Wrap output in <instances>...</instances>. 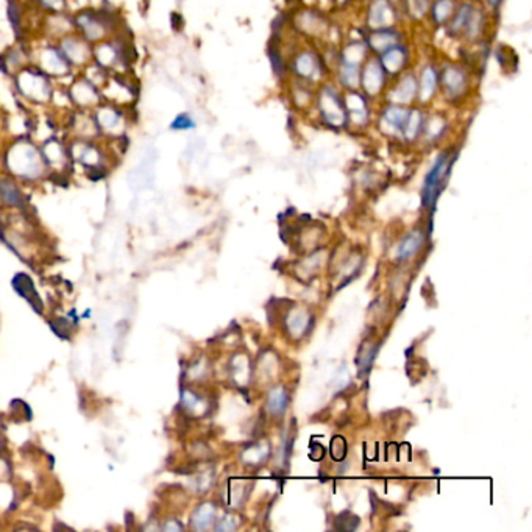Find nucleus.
<instances>
[{
	"label": "nucleus",
	"mask_w": 532,
	"mask_h": 532,
	"mask_svg": "<svg viewBox=\"0 0 532 532\" xmlns=\"http://www.w3.org/2000/svg\"><path fill=\"white\" fill-rule=\"evenodd\" d=\"M451 164H453V159L449 158L448 153L435 159V163L432 164L428 175H426L425 184H423V203L425 205L430 206L434 203V200L437 198Z\"/></svg>",
	"instance_id": "f257e3e1"
},
{
	"label": "nucleus",
	"mask_w": 532,
	"mask_h": 532,
	"mask_svg": "<svg viewBox=\"0 0 532 532\" xmlns=\"http://www.w3.org/2000/svg\"><path fill=\"white\" fill-rule=\"evenodd\" d=\"M319 110L320 115L324 117L325 122L331 127H344L346 122V112L344 102L339 99V95L336 91H333L331 87H325L321 90L319 95Z\"/></svg>",
	"instance_id": "f03ea898"
},
{
	"label": "nucleus",
	"mask_w": 532,
	"mask_h": 532,
	"mask_svg": "<svg viewBox=\"0 0 532 532\" xmlns=\"http://www.w3.org/2000/svg\"><path fill=\"white\" fill-rule=\"evenodd\" d=\"M361 83L368 95H378L383 91L385 83V70L383 69L380 60H368L361 75Z\"/></svg>",
	"instance_id": "7ed1b4c3"
},
{
	"label": "nucleus",
	"mask_w": 532,
	"mask_h": 532,
	"mask_svg": "<svg viewBox=\"0 0 532 532\" xmlns=\"http://www.w3.org/2000/svg\"><path fill=\"white\" fill-rule=\"evenodd\" d=\"M395 11L389 0H375L368 8V26L372 30L392 28Z\"/></svg>",
	"instance_id": "20e7f679"
},
{
	"label": "nucleus",
	"mask_w": 532,
	"mask_h": 532,
	"mask_svg": "<svg viewBox=\"0 0 532 532\" xmlns=\"http://www.w3.org/2000/svg\"><path fill=\"white\" fill-rule=\"evenodd\" d=\"M467 75L465 72L457 66H447L442 74V86L449 97L462 95L467 90Z\"/></svg>",
	"instance_id": "39448f33"
},
{
	"label": "nucleus",
	"mask_w": 532,
	"mask_h": 532,
	"mask_svg": "<svg viewBox=\"0 0 532 532\" xmlns=\"http://www.w3.org/2000/svg\"><path fill=\"white\" fill-rule=\"evenodd\" d=\"M417 91H418L417 78L409 74V75L403 77L398 82V85L393 87V91L390 94V99L395 105L413 103V100L417 97Z\"/></svg>",
	"instance_id": "423d86ee"
},
{
	"label": "nucleus",
	"mask_w": 532,
	"mask_h": 532,
	"mask_svg": "<svg viewBox=\"0 0 532 532\" xmlns=\"http://www.w3.org/2000/svg\"><path fill=\"white\" fill-rule=\"evenodd\" d=\"M406 48L395 44L381 53L380 63L385 72H389V74H398V72L406 66Z\"/></svg>",
	"instance_id": "0eeeda50"
},
{
	"label": "nucleus",
	"mask_w": 532,
	"mask_h": 532,
	"mask_svg": "<svg viewBox=\"0 0 532 532\" xmlns=\"http://www.w3.org/2000/svg\"><path fill=\"white\" fill-rule=\"evenodd\" d=\"M294 72L302 78H316L320 72L319 58L312 52H302L294 60Z\"/></svg>",
	"instance_id": "6e6552de"
},
{
	"label": "nucleus",
	"mask_w": 532,
	"mask_h": 532,
	"mask_svg": "<svg viewBox=\"0 0 532 532\" xmlns=\"http://www.w3.org/2000/svg\"><path fill=\"white\" fill-rule=\"evenodd\" d=\"M409 111L403 105H390L383 111V122L384 127L389 128L392 133H401L403 125L406 122V117Z\"/></svg>",
	"instance_id": "1a4fd4ad"
},
{
	"label": "nucleus",
	"mask_w": 532,
	"mask_h": 532,
	"mask_svg": "<svg viewBox=\"0 0 532 532\" xmlns=\"http://www.w3.org/2000/svg\"><path fill=\"white\" fill-rule=\"evenodd\" d=\"M344 107L350 111V117L353 119L354 124H364L366 120L368 119V115H367L368 111H367V105H366L364 97H362L358 92L346 94Z\"/></svg>",
	"instance_id": "9d476101"
},
{
	"label": "nucleus",
	"mask_w": 532,
	"mask_h": 532,
	"mask_svg": "<svg viewBox=\"0 0 532 532\" xmlns=\"http://www.w3.org/2000/svg\"><path fill=\"white\" fill-rule=\"evenodd\" d=\"M435 87H437V72H435L432 66H426L422 70L420 83H418V99L423 103L430 102V99L435 92Z\"/></svg>",
	"instance_id": "9b49d317"
},
{
	"label": "nucleus",
	"mask_w": 532,
	"mask_h": 532,
	"mask_svg": "<svg viewBox=\"0 0 532 532\" xmlns=\"http://www.w3.org/2000/svg\"><path fill=\"white\" fill-rule=\"evenodd\" d=\"M398 35L392 31L390 28H383V30H375L372 35L368 36V47L372 48L376 53H383L387 48L397 44Z\"/></svg>",
	"instance_id": "f8f14e48"
},
{
	"label": "nucleus",
	"mask_w": 532,
	"mask_h": 532,
	"mask_svg": "<svg viewBox=\"0 0 532 532\" xmlns=\"http://www.w3.org/2000/svg\"><path fill=\"white\" fill-rule=\"evenodd\" d=\"M367 55V46L364 43H351L349 46L344 47L342 50V64H346V66H354L359 68L361 63L366 60Z\"/></svg>",
	"instance_id": "ddd939ff"
},
{
	"label": "nucleus",
	"mask_w": 532,
	"mask_h": 532,
	"mask_svg": "<svg viewBox=\"0 0 532 532\" xmlns=\"http://www.w3.org/2000/svg\"><path fill=\"white\" fill-rule=\"evenodd\" d=\"M422 125H423L422 111H418V110L409 111V115L406 117V122H405V125H403V134H405V138L408 141L417 139L418 133H420V130H422Z\"/></svg>",
	"instance_id": "4468645a"
},
{
	"label": "nucleus",
	"mask_w": 532,
	"mask_h": 532,
	"mask_svg": "<svg viewBox=\"0 0 532 532\" xmlns=\"http://www.w3.org/2000/svg\"><path fill=\"white\" fill-rule=\"evenodd\" d=\"M423 244V235L420 231H414L413 235H409L405 240L401 242L398 248V257L400 260H408L413 255L417 253V250Z\"/></svg>",
	"instance_id": "2eb2a0df"
},
{
	"label": "nucleus",
	"mask_w": 532,
	"mask_h": 532,
	"mask_svg": "<svg viewBox=\"0 0 532 532\" xmlns=\"http://www.w3.org/2000/svg\"><path fill=\"white\" fill-rule=\"evenodd\" d=\"M454 11V0H435L432 5V19L437 26L445 23Z\"/></svg>",
	"instance_id": "dca6fc26"
},
{
	"label": "nucleus",
	"mask_w": 532,
	"mask_h": 532,
	"mask_svg": "<svg viewBox=\"0 0 532 532\" xmlns=\"http://www.w3.org/2000/svg\"><path fill=\"white\" fill-rule=\"evenodd\" d=\"M287 406V393L283 387H275L269 395V410L272 414L280 415L284 413Z\"/></svg>",
	"instance_id": "f3484780"
},
{
	"label": "nucleus",
	"mask_w": 532,
	"mask_h": 532,
	"mask_svg": "<svg viewBox=\"0 0 532 532\" xmlns=\"http://www.w3.org/2000/svg\"><path fill=\"white\" fill-rule=\"evenodd\" d=\"M339 78H341L342 85L349 87V90H356V87L361 83L359 68L346 66V64H341V70H339Z\"/></svg>",
	"instance_id": "a211bd4d"
},
{
	"label": "nucleus",
	"mask_w": 532,
	"mask_h": 532,
	"mask_svg": "<svg viewBox=\"0 0 532 532\" xmlns=\"http://www.w3.org/2000/svg\"><path fill=\"white\" fill-rule=\"evenodd\" d=\"M213 517H214V507L211 504H203L198 507L196 514H193L192 523L197 529H205L209 523H211Z\"/></svg>",
	"instance_id": "6ab92c4d"
},
{
	"label": "nucleus",
	"mask_w": 532,
	"mask_h": 532,
	"mask_svg": "<svg viewBox=\"0 0 532 532\" xmlns=\"http://www.w3.org/2000/svg\"><path fill=\"white\" fill-rule=\"evenodd\" d=\"M472 10H473L472 5H462L461 8H459L457 13L454 14L453 21H451V26H449L451 33L456 35V33H459V31L464 30L467 21H469V16H470Z\"/></svg>",
	"instance_id": "aec40b11"
},
{
	"label": "nucleus",
	"mask_w": 532,
	"mask_h": 532,
	"mask_svg": "<svg viewBox=\"0 0 532 532\" xmlns=\"http://www.w3.org/2000/svg\"><path fill=\"white\" fill-rule=\"evenodd\" d=\"M464 30H465V33L469 38H477L481 33V30H482V13L479 10H474V8H473Z\"/></svg>",
	"instance_id": "412c9836"
},
{
	"label": "nucleus",
	"mask_w": 532,
	"mask_h": 532,
	"mask_svg": "<svg viewBox=\"0 0 532 532\" xmlns=\"http://www.w3.org/2000/svg\"><path fill=\"white\" fill-rule=\"evenodd\" d=\"M408 11L414 18H422L430 8V0H406Z\"/></svg>",
	"instance_id": "4be33fe9"
},
{
	"label": "nucleus",
	"mask_w": 532,
	"mask_h": 532,
	"mask_svg": "<svg viewBox=\"0 0 532 532\" xmlns=\"http://www.w3.org/2000/svg\"><path fill=\"white\" fill-rule=\"evenodd\" d=\"M445 130V120L440 117H432L431 122L426 127V132H428V139H435Z\"/></svg>",
	"instance_id": "5701e85b"
},
{
	"label": "nucleus",
	"mask_w": 532,
	"mask_h": 532,
	"mask_svg": "<svg viewBox=\"0 0 532 532\" xmlns=\"http://www.w3.org/2000/svg\"><path fill=\"white\" fill-rule=\"evenodd\" d=\"M306 324H308V321H306V316L302 312H295V314H292V317L289 319L290 331H292V333H295V331L302 333L304 326H306Z\"/></svg>",
	"instance_id": "b1692460"
},
{
	"label": "nucleus",
	"mask_w": 532,
	"mask_h": 532,
	"mask_svg": "<svg viewBox=\"0 0 532 532\" xmlns=\"http://www.w3.org/2000/svg\"><path fill=\"white\" fill-rule=\"evenodd\" d=\"M191 127H192V120L188 116H180L174 122V128H191Z\"/></svg>",
	"instance_id": "393cba45"
},
{
	"label": "nucleus",
	"mask_w": 532,
	"mask_h": 532,
	"mask_svg": "<svg viewBox=\"0 0 532 532\" xmlns=\"http://www.w3.org/2000/svg\"><path fill=\"white\" fill-rule=\"evenodd\" d=\"M501 4H503V0H487V5L491 6V8H495V10H496V8L501 6Z\"/></svg>",
	"instance_id": "a878e982"
}]
</instances>
